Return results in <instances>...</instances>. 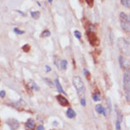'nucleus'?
I'll list each match as a JSON object with an SVG mask.
<instances>
[{
  "mask_svg": "<svg viewBox=\"0 0 130 130\" xmlns=\"http://www.w3.org/2000/svg\"><path fill=\"white\" fill-rule=\"evenodd\" d=\"M72 84L76 91H77V95L78 97L81 99H84L85 98V94H86V88H85V85L83 83L82 79L79 77V76H74L72 78Z\"/></svg>",
  "mask_w": 130,
  "mask_h": 130,
  "instance_id": "obj_1",
  "label": "nucleus"
},
{
  "mask_svg": "<svg viewBox=\"0 0 130 130\" xmlns=\"http://www.w3.org/2000/svg\"><path fill=\"white\" fill-rule=\"evenodd\" d=\"M117 45H118V47L120 48V50L124 54L130 55V44L128 39L120 37V38L117 39Z\"/></svg>",
  "mask_w": 130,
  "mask_h": 130,
  "instance_id": "obj_2",
  "label": "nucleus"
},
{
  "mask_svg": "<svg viewBox=\"0 0 130 130\" xmlns=\"http://www.w3.org/2000/svg\"><path fill=\"white\" fill-rule=\"evenodd\" d=\"M123 85H124V88L125 90H129L130 89V68L127 70H125L124 77H123Z\"/></svg>",
  "mask_w": 130,
  "mask_h": 130,
  "instance_id": "obj_3",
  "label": "nucleus"
},
{
  "mask_svg": "<svg viewBox=\"0 0 130 130\" xmlns=\"http://www.w3.org/2000/svg\"><path fill=\"white\" fill-rule=\"evenodd\" d=\"M119 63H120L121 68H123L125 70H127L128 68H130V61L127 58H125V56L119 57Z\"/></svg>",
  "mask_w": 130,
  "mask_h": 130,
  "instance_id": "obj_4",
  "label": "nucleus"
},
{
  "mask_svg": "<svg viewBox=\"0 0 130 130\" xmlns=\"http://www.w3.org/2000/svg\"><path fill=\"white\" fill-rule=\"evenodd\" d=\"M87 37H88V40H89V42L91 45L93 46H97L98 44H99V39L98 37L96 36V34L94 33L93 31H90V30H87Z\"/></svg>",
  "mask_w": 130,
  "mask_h": 130,
  "instance_id": "obj_5",
  "label": "nucleus"
},
{
  "mask_svg": "<svg viewBox=\"0 0 130 130\" xmlns=\"http://www.w3.org/2000/svg\"><path fill=\"white\" fill-rule=\"evenodd\" d=\"M7 124L9 125V126H10V128L11 130H15L19 127V123H18V121L15 120V119H9L8 122H7Z\"/></svg>",
  "mask_w": 130,
  "mask_h": 130,
  "instance_id": "obj_6",
  "label": "nucleus"
},
{
  "mask_svg": "<svg viewBox=\"0 0 130 130\" xmlns=\"http://www.w3.org/2000/svg\"><path fill=\"white\" fill-rule=\"evenodd\" d=\"M56 99H57L58 103H59L60 105H62L63 106H68V105H69V103H68V101L67 100V98L62 96V95H57V96H56Z\"/></svg>",
  "mask_w": 130,
  "mask_h": 130,
  "instance_id": "obj_7",
  "label": "nucleus"
},
{
  "mask_svg": "<svg viewBox=\"0 0 130 130\" xmlns=\"http://www.w3.org/2000/svg\"><path fill=\"white\" fill-rule=\"evenodd\" d=\"M121 28L125 30V32H130V23L125 22L121 20Z\"/></svg>",
  "mask_w": 130,
  "mask_h": 130,
  "instance_id": "obj_8",
  "label": "nucleus"
},
{
  "mask_svg": "<svg viewBox=\"0 0 130 130\" xmlns=\"http://www.w3.org/2000/svg\"><path fill=\"white\" fill-rule=\"evenodd\" d=\"M120 18L122 21H125V22H128V23H130V15L126 14L125 12H121Z\"/></svg>",
  "mask_w": 130,
  "mask_h": 130,
  "instance_id": "obj_9",
  "label": "nucleus"
},
{
  "mask_svg": "<svg viewBox=\"0 0 130 130\" xmlns=\"http://www.w3.org/2000/svg\"><path fill=\"white\" fill-rule=\"evenodd\" d=\"M54 82H55V86H56V87H57L58 91L60 92V93H62V94H66V92L64 91L62 86H61V84H60V82H59V80H58V79H55Z\"/></svg>",
  "mask_w": 130,
  "mask_h": 130,
  "instance_id": "obj_10",
  "label": "nucleus"
},
{
  "mask_svg": "<svg viewBox=\"0 0 130 130\" xmlns=\"http://www.w3.org/2000/svg\"><path fill=\"white\" fill-rule=\"evenodd\" d=\"M26 125H27V127L29 129L32 130L35 127V123H34V121L32 119H29V120L27 121V123H26Z\"/></svg>",
  "mask_w": 130,
  "mask_h": 130,
  "instance_id": "obj_11",
  "label": "nucleus"
},
{
  "mask_svg": "<svg viewBox=\"0 0 130 130\" xmlns=\"http://www.w3.org/2000/svg\"><path fill=\"white\" fill-rule=\"evenodd\" d=\"M67 116H68V118L72 119V118H74V117L76 116V113H75V111L73 110L72 108H68V110H67Z\"/></svg>",
  "mask_w": 130,
  "mask_h": 130,
  "instance_id": "obj_12",
  "label": "nucleus"
},
{
  "mask_svg": "<svg viewBox=\"0 0 130 130\" xmlns=\"http://www.w3.org/2000/svg\"><path fill=\"white\" fill-rule=\"evenodd\" d=\"M60 68L63 70H66L67 68H68V61L67 60H62L60 61Z\"/></svg>",
  "mask_w": 130,
  "mask_h": 130,
  "instance_id": "obj_13",
  "label": "nucleus"
},
{
  "mask_svg": "<svg viewBox=\"0 0 130 130\" xmlns=\"http://www.w3.org/2000/svg\"><path fill=\"white\" fill-rule=\"evenodd\" d=\"M95 109H96L97 113H99V114H104L105 113V108L103 107V106L102 105H97L96 107H95Z\"/></svg>",
  "mask_w": 130,
  "mask_h": 130,
  "instance_id": "obj_14",
  "label": "nucleus"
},
{
  "mask_svg": "<svg viewBox=\"0 0 130 130\" xmlns=\"http://www.w3.org/2000/svg\"><path fill=\"white\" fill-rule=\"evenodd\" d=\"M30 15H31V17H32L33 19L37 20L39 19V17H40V12H39V11H30Z\"/></svg>",
  "mask_w": 130,
  "mask_h": 130,
  "instance_id": "obj_15",
  "label": "nucleus"
},
{
  "mask_svg": "<svg viewBox=\"0 0 130 130\" xmlns=\"http://www.w3.org/2000/svg\"><path fill=\"white\" fill-rule=\"evenodd\" d=\"M92 97H93V100L95 102H99L100 100H101V94H100V92H96V93H94L93 95H92Z\"/></svg>",
  "mask_w": 130,
  "mask_h": 130,
  "instance_id": "obj_16",
  "label": "nucleus"
},
{
  "mask_svg": "<svg viewBox=\"0 0 130 130\" xmlns=\"http://www.w3.org/2000/svg\"><path fill=\"white\" fill-rule=\"evenodd\" d=\"M29 87H31L32 89H35V90H39V87L36 86V84L33 82V81H31V80H29Z\"/></svg>",
  "mask_w": 130,
  "mask_h": 130,
  "instance_id": "obj_17",
  "label": "nucleus"
},
{
  "mask_svg": "<svg viewBox=\"0 0 130 130\" xmlns=\"http://www.w3.org/2000/svg\"><path fill=\"white\" fill-rule=\"evenodd\" d=\"M121 3L126 8H130V0H121Z\"/></svg>",
  "mask_w": 130,
  "mask_h": 130,
  "instance_id": "obj_18",
  "label": "nucleus"
},
{
  "mask_svg": "<svg viewBox=\"0 0 130 130\" xmlns=\"http://www.w3.org/2000/svg\"><path fill=\"white\" fill-rule=\"evenodd\" d=\"M49 35H50V31L48 30V29H45L43 32H42V34H41L42 37H48Z\"/></svg>",
  "mask_w": 130,
  "mask_h": 130,
  "instance_id": "obj_19",
  "label": "nucleus"
},
{
  "mask_svg": "<svg viewBox=\"0 0 130 130\" xmlns=\"http://www.w3.org/2000/svg\"><path fill=\"white\" fill-rule=\"evenodd\" d=\"M13 31H14V32H15L16 34H19V35H21V34H24V33H25L24 30H21V29H17V28H14V29H13Z\"/></svg>",
  "mask_w": 130,
  "mask_h": 130,
  "instance_id": "obj_20",
  "label": "nucleus"
},
{
  "mask_svg": "<svg viewBox=\"0 0 130 130\" xmlns=\"http://www.w3.org/2000/svg\"><path fill=\"white\" fill-rule=\"evenodd\" d=\"M74 36H75L77 39L82 38V34H81V32H80L79 30H75V31H74Z\"/></svg>",
  "mask_w": 130,
  "mask_h": 130,
  "instance_id": "obj_21",
  "label": "nucleus"
},
{
  "mask_svg": "<svg viewBox=\"0 0 130 130\" xmlns=\"http://www.w3.org/2000/svg\"><path fill=\"white\" fill-rule=\"evenodd\" d=\"M116 130H122L121 127V122L116 119Z\"/></svg>",
  "mask_w": 130,
  "mask_h": 130,
  "instance_id": "obj_22",
  "label": "nucleus"
},
{
  "mask_svg": "<svg viewBox=\"0 0 130 130\" xmlns=\"http://www.w3.org/2000/svg\"><path fill=\"white\" fill-rule=\"evenodd\" d=\"M85 1L87 2V4L89 6L90 8H92L93 5H94V0H85Z\"/></svg>",
  "mask_w": 130,
  "mask_h": 130,
  "instance_id": "obj_23",
  "label": "nucleus"
},
{
  "mask_svg": "<svg viewBox=\"0 0 130 130\" xmlns=\"http://www.w3.org/2000/svg\"><path fill=\"white\" fill-rule=\"evenodd\" d=\"M44 81H45L46 83H48V86H49L50 87H54V86H53V84H52V82H51V81H50L49 79H44Z\"/></svg>",
  "mask_w": 130,
  "mask_h": 130,
  "instance_id": "obj_24",
  "label": "nucleus"
},
{
  "mask_svg": "<svg viewBox=\"0 0 130 130\" xmlns=\"http://www.w3.org/2000/svg\"><path fill=\"white\" fill-rule=\"evenodd\" d=\"M125 98L128 102H130V89L129 90H126V93H125Z\"/></svg>",
  "mask_w": 130,
  "mask_h": 130,
  "instance_id": "obj_25",
  "label": "nucleus"
},
{
  "mask_svg": "<svg viewBox=\"0 0 130 130\" xmlns=\"http://www.w3.org/2000/svg\"><path fill=\"white\" fill-rule=\"evenodd\" d=\"M23 50H25V51H29V45H25V46H23Z\"/></svg>",
  "mask_w": 130,
  "mask_h": 130,
  "instance_id": "obj_26",
  "label": "nucleus"
},
{
  "mask_svg": "<svg viewBox=\"0 0 130 130\" xmlns=\"http://www.w3.org/2000/svg\"><path fill=\"white\" fill-rule=\"evenodd\" d=\"M84 74L87 76V78H89V75H90V74H89V72H88L87 69H84Z\"/></svg>",
  "mask_w": 130,
  "mask_h": 130,
  "instance_id": "obj_27",
  "label": "nucleus"
},
{
  "mask_svg": "<svg viewBox=\"0 0 130 130\" xmlns=\"http://www.w3.org/2000/svg\"><path fill=\"white\" fill-rule=\"evenodd\" d=\"M80 101H81V105H82L83 106H86V104H87V102H86V98H84V99H81Z\"/></svg>",
  "mask_w": 130,
  "mask_h": 130,
  "instance_id": "obj_28",
  "label": "nucleus"
},
{
  "mask_svg": "<svg viewBox=\"0 0 130 130\" xmlns=\"http://www.w3.org/2000/svg\"><path fill=\"white\" fill-rule=\"evenodd\" d=\"M36 130H45V127H44L43 125H38L37 127H36Z\"/></svg>",
  "mask_w": 130,
  "mask_h": 130,
  "instance_id": "obj_29",
  "label": "nucleus"
},
{
  "mask_svg": "<svg viewBox=\"0 0 130 130\" xmlns=\"http://www.w3.org/2000/svg\"><path fill=\"white\" fill-rule=\"evenodd\" d=\"M5 96H6V92L4 91V90H2V91L0 92V97H1V98H4Z\"/></svg>",
  "mask_w": 130,
  "mask_h": 130,
  "instance_id": "obj_30",
  "label": "nucleus"
},
{
  "mask_svg": "<svg viewBox=\"0 0 130 130\" xmlns=\"http://www.w3.org/2000/svg\"><path fill=\"white\" fill-rule=\"evenodd\" d=\"M46 71H48V72L50 71V68H49L48 66H46Z\"/></svg>",
  "mask_w": 130,
  "mask_h": 130,
  "instance_id": "obj_31",
  "label": "nucleus"
},
{
  "mask_svg": "<svg viewBox=\"0 0 130 130\" xmlns=\"http://www.w3.org/2000/svg\"><path fill=\"white\" fill-rule=\"evenodd\" d=\"M17 12H19L20 14H22L23 16H25V15H26V14H25V12H23V11H21V10H17Z\"/></svg>",
  "mask_w": 130,
  "mask_h": 130,
  "instance_id": "obj_32",
  "label": "nucleus"
},
{
  "mask_svg": "<svg viewBox=\"0 0 130 130\" xmlns=\"http://www.w3.org/2000/svg\"><path fill=\"white\" fill-rule=\"evenodd\" d=\"M48 3H50V4L52 3V0H48Z\"/></svg>",
  "mask_w": 130,
  "mask_h": 130,
  "instance_id": "obj_33",
  "label": "nucleus"
},
{
  "mask_svg": "<svg viewBox=\"0 0 130 130\" xmlns=\"http://www.w3.org/2000/svg\"><path fill=\"white\" fill-rule=\"evenodd\" d=\"M129 44H130V40H129Z\"/></svg>",
  "mask_w": 130,
  "mask_h": 130,
  "instance_id": "obj_34",
  "label": "nucleus"
},
{
  "mask_svg": "<svg viewBox=\"0 0 130 130\" xmlns=\"http://www.w3.org/2000/svg\"><path fill=\"white\" fill-rule=\"evenodd\" d=\"M27 130H29V129H27Z\"/></svg>",
  "mask_w": 130,
  "mask_h": 130,
  "instance_id": "obj_35",
  "label": "nucleus"
}]
</instances>
